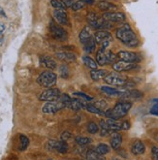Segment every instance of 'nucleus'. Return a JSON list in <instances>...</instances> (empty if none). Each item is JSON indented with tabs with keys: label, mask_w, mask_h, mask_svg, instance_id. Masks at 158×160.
I'll return each mask as SVG.
<instances>
[{
	"label": "nucleus",
	"mask_w": 158,
	"mask_h": 160,
	"mask_svg": "<svg viewBox=\"0 0 158 160\" xmlns=\"http://www.w3.org/2000/svg\"><path fill=\"white\" fill-rule=\"evenodd\" d=\"M116 36L119 41H121V43L130 48H135L140 43L137 39L135 32L132 30L129 24H123L121 27L117 28L116 31Z\"/></svg>",
	"instance_id": "1"
},
{
	"label": "nucleus",
	"mask_w": 158,
	"mask_h": 160,
	"mask_svg": "<svg viewBox=\"0 0 158 160\" xmlns=\"http://www.w3.org/2000/svg\"><path fill=\"white\" fill-rule=\"evenodd\" d=\"M132 108V103L131 102H118L116 104L114 109L107 110L104 115L109 118H114L118 119L120 118H123L128 114L129 110Z\"/></svg>",
	"instance_id": "2"
},
{
	"label": "nucleus",
	"mask_w": 158,
	"mask_h": 160,
	"mask_svg": "<svg viewBox=\"0 0 158 160\" xmlns=\"http://www.w3.org/2000/svg\"><path fill=\"white\" fill-rule=\"evenodd\" d=\"M57 77L52 71H44L40 74V76L37 78V82H38L43 88H52L57 83Z\"/></svg>",
	"instance_id": "3"
},
{
	"label": "nucleus",
	"mask_w": 158,
	"mask_h": 160,
	"mask_svg": "<svg viewBox=\"0 0 158 160\" xmlns=\"http://www.w3.org/2000/svg\"><path fill=\"white\" fill-rule=\"evenodd\" d=\"M103 80H104V82L106 83L110 84V86H113V87H122V88L125 87L126 82H128L124 76L118 74L117 72H113V73L108 74Z\"/></svg>",
	"instance_id": "4"
},
{
	"label": "nucleus",
	"mask_w": 158,
	"mask_h": 160,
	"mask_svg": "<svg viewBox=\"0 0 158 160\" xmlns=\"http://www.w3.org/2000/svg\"><path fill=\"white\" fill-rule=\"evenodd\" d=\"M50 30L54 39L59 41H66L68 38V34L65 31L61 26H59L54 21L51 22L50 24Z\"/></svg>",
	"instance_id": "5"
},
{
	"label": "nucleus",
	"mask_w": 158,
	"mask_h": 160,
	"mask_svg": "<svg viewBox=\"0 0 158 160\" xmlns=\"http://www.w3.org/2000/svg\"><path fill=\"white\" fill-rule=\"evenodd\" d=\"M65 107H66V105L58 99L55 101L47 102L44 105L42 111H43V112H45V114H55V112H59L60 110L64 109Z\"/></svg>",
	"instance_id": "6"
},
{
	"label": "nucleus",
	"mask_w": 158,
	"mask_h": 160,
	"mask_svg": "<svg viewBox=\"0 0 158 160\" xmlns=\"http://www.w3.org/2000/svg\"><path fill=\"white\" fill-rule=\"evenodd\" d=\"M60 95H61V92L59 91V89H57V88H49L47 90L43 91L40 94L39 99L41 101H46V102L55 101V100L59 99Z\"/></svg>",
	"instance_id": "7"
},
{
	"label": "nucleus",
	"mask_w": 158,
	"mask_h": 160,
	"mask_svg": "<svg viewBox=\"0 0 158 160\" xmlns=\"http://www.w3.org/2000/svg\"><path fill=\"white\" fill-rule=\"evenodd\" d=\"M117 58L120 60L127 61V62H132V63H137L141 61V55L138 54L137 52H128V51H120L117 53Z\"/></svg>",
	"instance_id": "8"
},
{
	"label": "nucleus",
	"mask_w": 158,
	"mask_h": 160,
	"mask_svg": "<svg viewBox=\"0 0 158 160\" xmlns=\"http://www.w3.org/2000/svg\"><path fill=\"white\" fill-rule=\"evenodd\" d=\"M48 149L52 150L55 149L60 153H66L68 150V145L64 141H55V140H51L48 142Z\"/></svg>",
	"instance_id": "9"
},
{
	"label": "nucleus",
	"mask_w": 158,
	"mask_h": 160,
	"mask_svg": "<svg viewBox=\"0 0 158 160\" xmlns=\"http://www.w3.org/2000/svg\"><path fill=\"white\" fill-rule=\"evenodd\" d=\"M137 67L136 63L132 62H127L123 60L116 61V63L113 64V68L116 72H125V71H130L132 69H135Z\"/></svg>",
	"instance_id": "10"
},
{
	"label": "nucleus",
	"mask_w": 158,
	"mask_h": 160,
	"mask_svg": "<svg viewBox=\"0 0 158 160\" xmlns=\"http://www.w3.org/2000/svg\"><path fill=\"white\" fill-rule=\"evenodd\" d=\"M102 18L105 21L111 22H121L125 21V15L120 12H108L104 13Z\"/></svg>",
	"instance_id": "11"
},
{
	"label": "nucleus",
	"mask_w": 158,
	"mask_h": 160,
	"mask_svg": "<svg viewBox=\"0 0 158 160\" xmlns=\"http://www.w3.org/2000/svg\"><path fill=\"white\" fill-rule=\"evenodd\" d=\"M53 17L55 18V21H57L59 24H62V25L69 24L68 16L64 9H55L53 12Z\"/></svg>",
	"instance_id": "12"
},
{
	"label": "nucleus",
	"mask_w": 158,
	"mask_h": 160,
	"mask_svg": "<svg viewBox=\"0 0 158 160\" xmlns=\"http://www.w3.org/2000/svg\"><path fill=\"white\" fill-rule=\"evenodd\" d=\"M55 56H57L59 60H62V61H65V62H73V61H75L77 59V55L74 52H57V53H55Z\"/></svg>",
	"instance_id": "13"
},
{
	"label": "nucleus",
	"mask_w": 158,
	"mask_h": 160,
	"mask_svg": "<svg viewBox=\"0 0 158 160\" xmlns=\"http://www.w3.org/2000/svg\"><path fill=\"white\" fill-rule=\"evenodd\" d=\"M86 103L81 100V99H72L70 102H69V104H68V108H70L71 110L73 111H80V110H82V109H86Z\"/></svg>",
	"instance_id": "14"
},
{
	"label": "nucleus",
	"mask_w": 158,
	"mask_h": 160,
	"mask_svg": "<svg viewBox=\"0 0 158 160\" xmlns=\"http://www.w3.org/2000/svg\"><path fill=\"white\" fill-rule=\"evenodd\" d=\"M94 39H95V42L97 44H102L105 41H108V40H111V36L110 34V32L106 31V30H99L97 31L95 34H94Z\"/></svg>",
	"instance_id": "15"
},
{
	"label": "nucleus",
	"mask_w": 158,
	"mask_h": 160,
	"mask_svg": "<svg viewBox=\"0 0 158 160\" xmlns=\"http://www.w3.org/2000/svg\"><path fill=\"white\" fill-rule=\"evenodd\" d=\"M110 143H111V147L113 148L115 150L118 149L120 148V146H121V143H122V137H121V135L115 131V132L111 134Z\"/></svg>",
	"instance_id": "16"
},
{
	"label": "nucleus",
	"mask_w": 158,
	"mask_h": 160,
	"mask_svg": "<svg viewBox=\"0 0 158 160\" xmlns=\"http://www.w3.org/2000/svg\"><path fill=\"white\" fill-rule=\"evenodd\" d=\"M100 89L103 91L104 93L108 94L110 96H116V97H121L122 93H123V89H117V88H114L111 87H101Z\"/></svg>",
	"instance_id": "17"
},
{
	"label": "nucleus",
	"mask_w": 158,
	"mask_h": 160,
	"mask_svg": "<svg viewBox=\"0 0 158 160\" xmlns=\"http://www.w3.org/2000/svg\"><path fill=\"white\" fill-rule=\"evenodd\" d=\"M40 62H41V65L47 67L50 70H53L57 68V62H55L52 58H50V56H41Z\"/></svg>",
	"instance_id": "18"
},
{
	"label": "nucleus",
	"mask_w": 158,
	"mask_h": 160,
	"mask_svg": "<svg viewBox=\"0 0 158 160\" xmlns=\"http://www.w3.org/2000/svg\"><path fill=\"white\" fill-rule=\"evenodd\" d=\"M107 75H108V72L104 69H94L90 71V77L95 82H98L101 79H104Z\"/></svg>",
	"instance_id": "19"
},
{
	"label": "nucleus",
	"mask_w": 158,
	"mask_h": 160,
	"mask_svg": "<svg viewBox=\"0 0 158 160\" xmlns=\"http://www.w3.org/2000/svg\"><path fill=\"white\" fill-rule=\"evenodd\" d=\"M131 152L135 155H141L145 152V145L141 141H136L131 147Z\"/></svg>",
	"instance_id": "20"
},
{
	"label": "nucleus",
	"mask_w": 158,
	"mask_h": 160,
	"mask_svg": "<svg viewBox=\"0 0 158 160\" xmlns=\"http://www.w3.org/2000/svg\"><path fill=\"white\" fill-rule=\"evenodd\" d=\"M107 125H108V129L111 130V131H117V130H121V123L117 119H114V118H109L106 120Z\"/></svg>",
	"instance_id": "21"
},
{
	"label": "nucleus",
	"mask_w": 158,
	"mask_h": 160,
	"mask_svg": "<svg viewBox=\"0 0 158 160\" xmlns=\"http://www.w3.org/2000/svg\"><path fill=\"white\" fill-rule=\"evenodd\" d=\"M79 38H80V41L81 42V44H85L86 43L90 38H92L91 36V31H90V28L89 26H86L81 31L80 35H79Z\"/></svg>",
	"instance_id": "22"
},
{
	"label": "nucleus",
	"mask_w": 158,
	"mask_h": 160,
	"mask_svg": "<svg viewBox=\"0 0 158 160\" xmlns=\"http://www.w3.org/2000/svg\"><path fill=\"white\" fill-rule=\"evenodd\" d=\"M98 8L100 9L101 11H105L106 13L110 12V11H116L117 10V6L111 4V3H109V2H106V1H102L98 4Z\"/></svg>",
	"instance_id": "23"
},
{
	"label": "nucleus",
	"mask_w": 158,
	"mask_h": 160,
	"mask_svg": "<svg viewBox=\"0 0 158 160\" xmlns=\"http://www.w3.org/2000/svg\"><path fill=\"white\" fill-rule=\"evenodd\" d=\"M96 62L98 63V65H103L107 64V59H106V50L104 49H100L98 51V52L96 53Z\"/></svg>",
	"instance_id": "24"
},
{
	"label": "nucleus",
	"mask_w": 158,
	"mask_h": 160,
	"mask_svg": "<svg viewBox=\"0 0 158 160\" xmlns=\"http://www.w3.org/2000/svg\"><path fill=\"white\" fill-rule=\"evenodd\" d=\"M82 61L85 63V65H86V66L88 68H90L91 70H94V69L98 68V63L94 59H92L90 56H87V55L82 56Z\"/></svg>",
	"instance_id": "25"
},
{
	"label": "nucleus",
	"mask_w": 158,
	"mask_h": 160,
	"mask_svg": "<svg viewBox=\"0 0 158 160\" xmlns=\"http://www.w3.org/2000/svg\"><path fill=\"white\" fill-rule=\"evenodd\" d=\"M83 47H85V51L86 52H93L94 50L96 49V42H95V39L93 38H90L86 43L83 44Z\"/></svg>",
	"instance_id": "26"
},
{
	"label": "nucleus",
	"mask_w": 158,
	"mask_h": 160,
	"mask_svg": "<svg viewBox=\"0 0 158 160\" xmlns=\"http://www.w3.org/2000/svg\"><path fill=\"white\" fill-rule=\"evenodd\" d=\"M95 152L100 154V155H105L107 153H109L110 152V147L106 144H99L96 148H95Z\"/></svg>",
	"instance_id": "27"
},
{
	"label": "nucleus",
	"mask_w": 158,
	"mask_h": 160,
	"mask_svg": "<svg viewBox=\"0 0 158 160\" xmlns=\"http://www.w3.org/2000/svg\"><path fill=\"white\" fill-rule=\"evenodd\" d=\"M117 55H116L113 52L111 51H106V59H107V64H114L116 62Z\"/></svg>",
	"instance_id": "28"
},
{
	"label": "nucleus",
	"mask_w": 158,
	"mask_h": 160,
	"mask_svg": "<svg viewBox=\"0 0 158 160\" xmlns=\"http://www.w3.org/2000/svg\"><path fill=\"white\" fill-rule=\"evenodd\" d=\"M86 5V0H78V1L74 2L71 9L73 11H79V10H81V9H82L83 7H85Z\"/></svg>",
	"instance_id": "29"
},
{
	"label": "nucleus",
	"mask_w": 158,
	"mask_h": 160,
	"mask_svg": "<svg viewBox=\"0 0 158 160\" xmlns=\"http://www.w3.org/2000/svg\"><path fill=\"white\" fill-rule=\"evenodd\" d=\"M76 143L80 146H86L91 143V140L87 137L78 136V137H76Z\"/></svg>",
	"instance_id": "30"
},
{
	"label": "nucleus",
	"mask_w": 158,
	"mask_h": 160,
	"mask_svg": "<svg viewBox=\"0 0 158 160\" xmlns=\"http://www.w3.org/2000/svg\"><path fill=\"white\" fill-rule=\"evenodd\" d=\"M88 112H92V114H96V115H104V112L101 110H99L94 104H87L86 108Z\"/></svg>",
	"instance_id": "31"
},
{
	"label": "nucleus",
	"mask_w": 158,
	"mask_h": 160,
	"mask_svg": "<svg viewBox=\"0 0 158 160\" xmlns=\"http://www.w3.org/2000/svg\"><path fill=\"white\" fill-rule=\"evenodd\" d=\"M59 74L63 79H67L69 77V68L67 65L65 64L61 65L59 67Z\"/></svg>",
	"instance_id": "32"
},
{
	"label": "nucleus",
	"mask_w": 158,
	"mask_h": 160,
	"mask_svg": "<svg viewBox=\"0 0 158 160\" xmlns=\"http://www.w3.org/2000/svg\"><path fill=\"white\" fill-rule=\"evenodd\" d=\"M86 158L87 160H100L102 157L100 154H98L95 150H88L86 152Z\"/></svg>",
	"instance_id": "33"
},
{
	"label": "nucleus",
	"mask_w": 158,
	"mask_h": 160,
	"mask_svg": "<svg viewBox=\"0 0 158 160\" xmlns=\"http://www.w3.org/2000/svg\"><path fill=\"white\" fill-rule=\"evenodd\" d=\"M21 150H25L29 145V139L24 135H21Z\"/></svg>",
	"instance_id": "34"
},
{
	"label": "nucleus",
	"mask_w": 158,
	"mask_h": 160,
	"mask_svg": "<svg viewBox=\"0 0 158 160\" xmlns=\"http://www.w3.org/2000/svg\"><path fill=\"white\" fill-rule=\"evenodd\" d=\"M98 130H99V127H98V125L95 123V122H88V124H87L88 133H90V134H96L98 132Z\"/></svg>",
	"instance_id": "35"
},
{
	"label": "nucleus",
	"mask_w": 158,
	"mask_h": 160,
	"mask_svg": "<svg viewBox=\"0 0 158 160\" xmlns=\"http://www.w3.org/2000/svg\"><path fill=\"white\" fill-rule=\"evenodd\" d=\"M99 110H101L102 112L107 111L108 110V103L105 100H98L95 104H94Z\"/></svg>",
	"instance_id": "36"
},
{
	"label": "nucleus",
	"mask_w": 158,
	"mask_h": 160,
	"mask_svg": "<svg viewBox=\"0 0 158 160\" xmlns=\"http://www.w3.org/2000/svg\"><path fill=\"white\" fill-rule=\"evenodd\" d=\"M73 95H74V96H78V97H80L81 99H83V100H86V101H90V100L93 99L91 96L87 95V94L83 93V92H74V93H73Z\"/></svg>",
	"instance_id": "37"
},
{
	"label": "nucleus",
	"mask_w": 158,
	"mask_h": 160,
	"mask_svg": "<svg viewBox=\"0 0 158 160\" xmlns=\"http://www.w3.org/2000/svg\"><path fill=\"white\" fill-rule=\"evenodd\" d=\"M51 4L55 9H65V7L63 6L60 0H51Z\"/></svg>",
	"instance_id": "38"
},
{
	"label": "nucleus",
	"mask_w": 158,
	"mask_h": 160,
	"mask_svg": "<svg viewBox=\"0 0 158 160\" xmlns=\"http://www.w3.org/2000/svg\"><path fill=\"white\" fill-rule=\"evenodd\" d=\"M72 137V134L71 132H69V131H64V132L61 134L60 136V139L61 141H64V142H67V141Z\"/></svg>",
	"instance_id": "39"
},
{
	"label": "nucleus",
	"mask_w": 158,
	"mask_h": 160,
	"mask_svg": "<svg viewBox=\"0 0 158 160\" xmlns=\"http://www.w3.org/2000/svg\"><path fill=\"white\" fill-rule=\"evenodd\" d=\"M151 155L153 160H158V148L157 147H152L151 148Z\"/></svg>",
	"instance_id": "40"
},
{
	"label": "nucleus",
	"mask_w": 158,
	"mask_h": 160,
	"mask_svg": "<svg viewBox=\"0 0 158 160\" xmlns=\"http://www.w3.org/2000/svg\"><path fill=\"white\" fill-rule=\"evenodd\" d=\"M61 1V3L63 4V6L65 7V8H71L72 7V5L74 4V1L73 0H60Z\"/></svg>",
	"instance_id": "41"
},
{
	"label": "nucleus",
	"mask_w": 158,
	"mask_h": 160,
	"mask_svg": "<svg viewBox=\"0 0 158 160\" xmlns=\"http://www.w3.org/2000/svg\"><path fill=\"white\" fill-rule=\"evenodd\" d=\"M151 112L152 115L158 116V103H155V104L153 105V107L151 109Z\"/></svg>",
	"instance_id": "42"
},
{
	"label": "nucleus",
	"mask_w": 158,
	"mask_h": 160,
	"mask_svg": "<svg viewBox=\"0 0 158 160\" xmlns=\"http://www.w3.org/2000/svg\"><path fill=\"white\" fill-rule=\"evenodd\" d=\"M130 128V123L128 121H122L121 123V129L122 130H128Z\"/></svg>",
	"instance_id": "43"
},
{
	"label": "nucleus",
	"mask_w": 158,
	"mask_h": 160,
	"mask_svg": "<svg viewBox=\"0 0 158 160\" xmlns=\"http://www.w3.org/2000/svg\"><path fill=\"white\" fill-rule=\"evenodd\" d=\"M153 102H154V103H158V98H157V99H154Z\"/></svg>",
	"instance_id": "44"
},
{
	"label": "nucleus",
	"mask_w": 158,
	"mask_h": 160,
	"mask_svg": "<svg viewBox=\"0 0 158 160\" xmlns=\"http://www.w3.org/2000/svg\"><path fill=\"white\" fill-rule=\"evenodd\" d=\"M115 160H118V159H115Z\"/></svg>",
	"instance_id": "45"
},
{
	"label": "nucleus",
	"mask_w": 158,
	"mask_h": 160,
	"mask_svg": "<svg viewBox=\"0 0 158 160\" xmlns=\"http://www.w3.org/2000/svg\"><path fill=\"white\" fill-rule=\"evenodd\" d=\"M157 141H158V137H157Z\"/></svg>",
	"instance_id": "46"
}]
</instances>
